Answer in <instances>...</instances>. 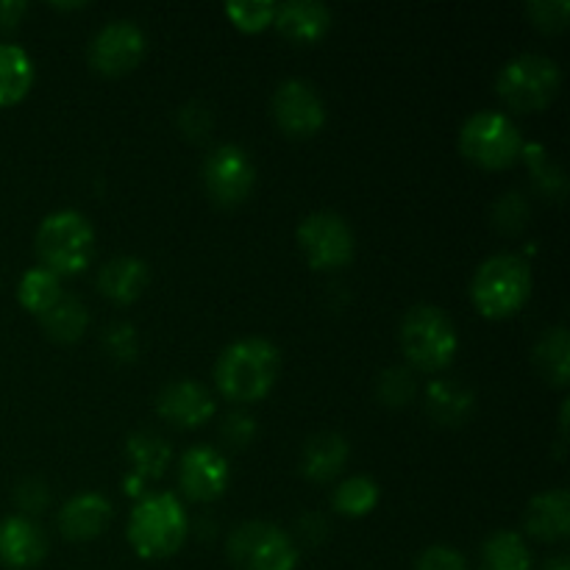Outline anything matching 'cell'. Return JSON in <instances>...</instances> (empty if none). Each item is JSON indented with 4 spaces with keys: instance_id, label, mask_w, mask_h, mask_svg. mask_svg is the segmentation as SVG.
I'll use <instances>...</instances> for the list:
<instances>
[{
    "instance_id": "obj_1",
    "label": "cell",
    "mask_w": 570,
    "mask_h": 570,
    "mask_svg": "<svg viewBox=\"0 0 570 570\" xmlns=\"http://www.w3.org/2000/svg\"><path fill=\"white\" fill-rule=\"evenodd\" d=\"M282 371V351L267 337L250 334L228 343L217 356L212 376L223 399L234 404H256L271 395Z\"/></svg>"
},
{
    "instance_id": "obj_2",
    "label": "cell",
    "mask_w": 570,
    "mask_h": 570,
    "mask_svg": "<svg viewBox=\"0 0 570 570\" xmlns=\"http://www.w3.org/2000/svg\"><path fill=\"white\" fill-rule=\"evenodd\" d=\"M189 538V515L176 493H145L134 501L126 540L139 560H170Z\"/></svg>"
},
{
    "instance_id": "obj_3",
    "label": "cell",
    "mask_w": 570,
    "mask_h": 570,
    "mask_svg": "<svg viewBox=\"0 0 570 570\" xmlns=\"http://www.w3.org/2000/svg\"><path fill=\"white\" fill-rule=\"evenodd\" d=\"M534 289L532 267L518 254H493L473 271L471 301L488 321L515 317Z\"/></svg>"
},
{
    "instance_id": "obj_4",
    "label": "cell",
    "mask_w": 570,
    "mask_h": 570,
    "mask_svg": "<svg viewBox=\"0 0 570 570\" xmlns=\"http://www.w3.org/2000/svg\"><path fill=\"white\" fill-rule=\"evenodd\" d=\"M33 254L59 278L78 276L95 259V226L78 209L50 212L33 234Z\"/></svg>"
},
{
    "instance_id": "obj_5",
    "label": "cell",
    "mask_w": 570,
    "mask_h": 570,
    "mask_svg": "<svg viewBox=\"0 0 570 570\" xmlns=\"http://www.w3.org/2000/svg\"><path fill=\"white\" fill-rule=\"evenodd\" d=\"M399 343L412 371L440 373L456 360L460 332L445 309L434 304H415L401 321Z\"/></svg>"
},
{
    "instance_id": "obj_6",
    "label": "cell",
    "mask_w": 570,
    "mask_h": 570,
    "mask_svg": "<svg viewBox=\"0 0 570 570\" xmlns=\"http://www.w3.org/2000/svg\"><path fill=\"white\" fill-rule=\"evenodd\" d=\"M460 154L482 170H507L521 159L523 134L507 111H473L460 128Z\"/></svg>"
},
{
    "instance_id": "obj_7",
    "label": "cell",
    "mask_w": 570,
    "mask_h": 570,
    "mask_svg": "<svg viewBox=\"0 0 570 570\" xmlns=\"http://www.w3.org/2000/svg\"><path fill=\"white\" fill-rule=\"evenodd\" d=\"M562 87V70L551 56L521 53L507 61L495 76V92L515 111H543L554 104Z\"/></svg>"
},
{
    "instance_id": "obj_8",
    "label": "cell",
    "mask_w": 570,
    "mask_h": 570,
    "mask_svg": "<svg viewBox=\"0 0 570 570\" xmlns=\"http://www.w3.org/2000/svg\"><path fill=\"white\" fill-rule=\"evenodd\" d=\"M234 570H298L301 549L293 534L267 521H245L226 538Z\"/></svg>"
},
{
    "instance_id": "obj_9",
    "label": "cell",
    "mask_w": 570,
    "mask_h": 570,
    "mask_svg": "<svg viewBox=\"0 0 570 570\" xmlns=\"http://www.w3.org/2000/svg\"><path fill=\"white\" fill-rule=\"evenodd\" d=\"M295 239L312 271H340L354 262L356 234L337 212H312L295 228Z\"/></svg>"
},
{
    "instance_id": "obj_10",
    "label": "cell",
    "mask_w": 570,
    "mask_h": 570,
    "mask_svg": "<svg viewBox=\"0 0 570 570\" xmlns=\"http://www.w3.org/2000/svg\"><path fill=\"white\" fill-rule=\"evenodd\" d=\"M256 161L243 145L223 142L206 154L204 167H200V181H204L206 195L215 206L223 209H234V206L245 204L250 193L256 189Z\"/></svg>"
},
{
    "instance_id": "obj_11",
    "label": "cell",
    "mask_w": 570,
    "mask_h": 570,
    "mask_svg": "<svg viewBox=\"0 0 570 570\" xmlns=\"http://www.w3.org/2000/svg\"><path fill=\"white\" fill-rule=\"evenodd\" d=\"M148 53V37H145L142 26L126 17L109 20L95 31L89 39L87 59L98 76L120 78L139 67V61Z\"/></svg>"
},
{
    "instance_id": "obj_12",
    "label": "cell",
    "mask_w": 570,
    "mask_h": 570,
    "mask_svg": "<svg viewBox=\"0 0 570 570\" xmlns=\"http://www.w3.org/2000/svg\"><path fill=\"white\" fill-rule=\"evenodd\" d=\"M271 115L278 131L289 139H309L326 126V104L315 83L306 78H287L276 87L271 98Z\"/></svg>"
},
{
    "instance_id": "obj_13",
    "label": "cell",
    "mask_w": 570,
    "mask_h": 570,
    "mask_svg": "<svg viewBox=\"0 0 570 570\" xmlns=\"http://www.w3.org/2000/svg\"><path fill=\"white\" fill-rule=\"evenodd\" d=\"M228 484H232V465L215 445L198 443L184 451L178 460V490L187 501L212 504L226 495Z\"/></svg>"
},
{
    "instance_id": "obj_14",
    "label": "cell",
    "mask_w": 570,
    "mask_h": 570,
    "mask_svg": "<svg viewBox=\"0 0 570 570\" xmlns=\"http://www.w3.org/2000/svg\"><path fill=\"white\" fill-rule=\"evenodd\" d=\"M215 395L195 379L167 382L156 395V415L176 429H200L215 417Z\"/></svg>"
},
{
    "instance_id": "obj_15",
    "label": "cell",
    "mask_w": 570,
    "mask_h": 570,
    "mask_svg": "<svg viewBox=\"0 0 570 570\" xmlns=\"http://www.w3.org/2000/svg\"><path fill=\"white\" fill-rule=\"evenodd\" d=\"M111 518H115L111 501L104 493L83 490V493H76L65 501L59 518H56V527H59L61 538L70 540V543H89L109 529Z\"/></svg>"
},
{
    "instance_id": "obj_16",
    "label": "cell",
    "mask_w": 570,
    "mask_h": 570,
    "mask_svg": "<svg viewBox=\"0 0 570 570\" xmlns=\"http://www.w3.org/2000/svg\"><path fill=\"white\" fill-rule=\"evenodd\" d=\"M48 557V534L33 518L6 515L0 521V562L11 570H31Z\"/></svg>"
},
{
    "instance_id": "obj_17",
    "label": "cell",
    "mask_w": 570,
    "mask_h": 570,
    "mask_svg": "<svg viewBox=\"0 0 570 570\" xmlns=\"http://www.w3.org/2000/svg\"><path fill=\"white\" fill-rule=\"evenodd\" d=\"M523 529L538 543H566L570 534V493L566 488L543 490L529 501Z\"/></svg>"
},
{
    "instance_id": "obj_18",
    "label": "cell",
    "mask_w": 570,
    "mask_h": 570,
    "mask_svg": "<svg viewBox=\"0 0 570 570\" xmlns=\"http://www.w3.org/2000/svg\"><path fill=\"white\" fill-rule=\"evenodd\" d=\"M148 284H150L148 262L131 254L111 256L109 262H104V265L98 267V276H95V287H98V293L117 306L134 304V301L148 289Z\"/></svg>"
},
{
    "instance_id": "obj_19",
    "label": "cell",
    "mask_w": 570,
    "mask_h": 570,
    "mask_svg": "<svg viewBox=\"0 0 570 570\" xmlns=\"http://www.w3.org/2000/svg\"><path fill=\"white\" fill-rule=\"evenodd\" d=\"M276 31L295 45H315L332 31V9L317 0H287L278 3Z\"/></svg>"
},
{
    "instance_id": "obj_20",
    "label": "cell",
    "mask_w": 570,
    "mask_h": 570,
    "mask_svg": "<svg viewBox=\"0 0 570 570\" xmlns=\"http://www.w3.org/2000/svg\"><path fill=\"white\" fill-rule=\"evenodd\" d=\"M351 456V443L340 432H321L309 438L301 451V476L315 484H326L343 473Z\"/></svg>"
},
{
    "instance_id": "obj_21",
    "label": "cell",
    "mask_w": 570,
    "mask_h": 570,
    "mask_svg": "<svg viewBox=\"0 0 570 570\" xmlns=\"http://www.w3.org/2000/svg\"><path fill=\"white\" fill-rule=\"evenodd\" d=\"M426 415L432 417L438 426L460 429L471 421L473 410H476V395L468 390L465 384L451 382V379H432L426 384Z\"/></svg>"
},
{
    "instance_id": "obj_22",
    "label": "cell",
    "mask_w": 570,
    "mask_h": 570,
    "mask_svg": "<svg viewBox=\"0 0 570 570\" xmlns=\"http://www.w3.org/2000/svg\"><path fill=\"white\" fill-rule=\"evenodd\" d=\"M37 81V67L22 45L0 42V109L17 106Z\"/></svg>"
},
{
    "instance_id": "obj_23",
    "label": "cell",
    "mask_w": 570,
    "mask_h": 570,
    "mask_svg": "<svg viewBox=\"0 0 570 570\" xmlns=\"http://www.w3.org/2000/svg\"><path fill=\"white\" fill-rule=\"evenodd\" d=\"M479 568L482 570H532V549L527 538L515 529H499L488 534L479 549Z\"/></svg>"
},
{
    "instance_id": "obj_24",
    "label": "cell",
    "mask_w": 570,
    "mask_h": 570,
    "mask_svg": "<svg viewBox=\"0 0 570 570\" xmlns=\"http://www.w3.org/2000/svg\"><path fill=\"white\" fill-rule=\"evenodd\" d=\"M126 456L131 462V476L139 482H154V479L165 476L167 465L173 460V449L165 438L156 432H134L126 440Z\"/></svg>"
},
{
    "instance_id": "obj_25",
    "label": "cell",
    "mask_w": 570,
    "mask_h": 570,
    "mask_svg": "<svg viewBox=\"0 0 570 570\" xmlns=\"http://www.w3.org/2000/svg\"><path fill=\"white\" fill-rule=\"evenodd\" d=\"M532 362L538 367L540 376L551 384V387H568L570 379V343H568V328L551 326L540 334L534 343Z\"/></svg>"
},
{
    "instance_id": "obj_26",
    "label": "cell",
    "mask_w": 570,
    "mask_h": 570,
    "mask_svg": "<svg viewBox=\"0 0 570 570\" xmlns=\"http://www.w3.org/2000/svg\"><path fill=\"white\" fill-rule=\"evenodd\" d=\"M39 323H42L45 334H48L53 343L72 345L87 334L89 312L87 306H83V301H78L76 295H61V298L39 317Z\"/></svg>"
},
{
    "instance_id": "obj_27",
    "label": "cell",
    "mask_w": 570,
    "mask_h": 570,
    "mask_svg": "<svg viewBox=\"0 0 570 570\" xmlns=\"http://www.w3.org/2000/svg\"><path fill=\"white\" fill-rule=\"evenodd\" d=\"M379 501H382V488H379L376 479L365 476V473L343 479L332 490V510L343 518H354V521L371 515Z\"/></svg>"
},
{
    "instance_id": "obj_28",
    "label": "cell",
    "mask_w": 570,
    "mask_h": 570,
    "mask_svg": "<svg viewBox=\"0 0 570 570\" xmlns=\"http://www.w3.org/2000/svg\"><path fill=\"white\" fill-rule=\"evenodd\" d=\"M61 295H65L61 293V278L42 265L28 267L20 276V284H17V301L33 317H42Z\"/></svg>"
},
{
    "instance_id": "obj_29",
    "label": "cell",
    "mask_w": 570,
    "mask_h": 570,
    "mask_svg": "<svg viewBox=\"0 0 570 570\" xmlns=\"http://www.w3.org/2000/svg\"><path fill=\"white\" fill-rule=\"evenodd\" d=\"M521 159H527V165H529V170H532V178H534V184H538L540 193L549 195V198H554V200L566 198V193H568L566 173H562V167L557 165L549 154H546L543 145L523 142Z\"/></svg>"
},
{
    "instance_id": "obj_30",
    "label": "cell",
    "mask_w": 570,
    "mask_h": 570,
    "mask_svg": "<svg viewBox=\"0 0 570 570\" xmlns=\"http://www.w3.org/2000/svg\"><path fill=\"white\" fill-rule=\"evenodd\" d=\"M417 395V379L410 365H393L384 367L376 379V399L379 404L390 406V410H401Z\"/></svg>"
},
{
    "instance_id": "obj_31",
    "label": "cell",
    "mask_w": 570,
    "mask_h": 570,
    "mask_svg": "<svg viewBox=\"0 0 570 570\" xmlns=\"http://www.w3.org/2000/svg\"><path fill=\"white\" fill-rule=\"evenodd\" d=\"M276 9L278 3L273 0H232L223 6L228 22L243 33H259L271 28L276 20Z\"/></svg>"
},
{
    "instance_id": "obj_32",
    "label": "cell",
    "mask_w": 570,
    "mask_h": 570,
    "mask_svg": "<svg viewBox=\"0 0 570 570\" xmlns=\"http://www.w3.org/2000/svg\"><path fill=\"white\" fill-rule=\"evenodd\" d=\"M100 345H104L106 356L111 362H117V365H131L139 354V334L128 321H115L100 334Z\"/></svg>"
},
{
    "instance_id": "obj_33",
    "label": "cell",
    "mask_w": 570,
    "mask_h": 570,
    "mask_svg": "<svg viewBox=\"0 0 570 570\" xmlns=\"http://www.w3.org/2000/svg\"><path fill=\"white\" fill-rule=\"evenodd\" d=\"M529 215V200L523 193H504L493 204V226L499 228L501 234H521L527 228Z\"/></svg>"
},
{
    "instance_id": "obj_34",
    "label": "cell",
    "mask_w": 570,
    "mask_h": 570,
    "mask_svg": "<svg viewBox=\"0 0 570 570\" xmlns=\"http://www.w3.org/2000/svg\"><path fill=\"white\" fill-rule=\"evenodd\" d=\"M527 14L540 31L560 33L568 28L570 0H534V3L527 6Z\"/></svg>"
},
{
    "instance_id": "obj_35",
    "label": "cell",
    "mask_w": 570,
    "mask_h": 570,
    "mask_svg": "<svg viewBox=\"0 0 570 570\" xmlns=\"http://www.w3.org/2000/svg\"><path fill=\"white\" fill-rule=\"evenodd\" d=\"M11 499H14L17 510H20V515H39V512L48 510L50 504V488L42 482V479L37 476H28L22 479V482H17L14 493H11Z\"/></svg>"
},
{
    "instance_id": "obj_36",
    "label": "cell",
    "mask_w": 570,
    "mask_h": 570,
    "mask_svg": "<svg viewBox=\"0 0 570 570\" xmlns=\"http://www.w3.org/2000/svg\"><path fill=\"white\" fill-rule=\"evenodd\" d=\"M256 434H259V426H256L254 415H248V412H232V415H226V421L220 426L223 443L232 451L248 449L256 440Z\"/></svg>"
},
{
    "instance_id": "obj_37",
    "label": "cell",
    "mask_w": 570,
    "mask_h": 570,
    "mask_svg": "<svg viewBox=\"0 0 570 570\" xmlns=\"http://www.w3.org/2000/svg\"><path fill=\"white\" fill-rule=\"evenodd\" d=\"M178 128H181L187 139H206L212 128H215V115L200 100H189V104L178 109Z\"/></svg>"
},
{
    "instance_id": "obj_38",
    "label": "cell",
    "mask_w": 570,
    "mask_h": 570,
    "mask_svg": "<svg viewBox=\"0 0 570 570\" xmlns=\"http://www.w3.org/2000/svg\"><path fill=\"white\" fill-rule=\"evenodd\" d=\"M415 570H473L460 549L454 546H429L417 554Z\"/></svg>"
},
{
    "instance_id": "obj_39",
    "label": "cell",
    "mask_w": 570,
    "mask_h": 570,
    "mask_svg": "<svg viewBox=\"0 0 570 570\" xmlns=\"http://www.w3.org/2000/svg\"><path fill=\"white\" fill-rule=\"evenodd\" d=\"M298 529H301V538L309 540V543H321V540L328 538V523L323 521L317 512H306V515L298 521Z\"/></svg>"
},
{
    "instance_id": "obj_40",
    "label": "cell",
    "mask_w": 570,
    "mask_h": 570,
    "mask_svg": "<svg viewBox=\"0 0 570 570\" xmlns=\"http://www.w3.org/2000/svg\"><path fill=\"white\" fill-rule=\"evenodd\" d=\"M28 14V3L22 0H0V28L11 31L22 22V17Z\"/></svg>"
},
{
    "instance_id": "obj_41",
    "label": "cell",
    "mask_w": 570,
    "mask_h": 570,
    "mask_svg": "<svg viewBox=\"0 0 570 570\" xmlns=\"http://www.w3.org/2000/svg\"><path fill=\"white\" fill-rule=\"evenodd\" d=\"M540 570H570V557L568 554H554L543 562Z\"/></svg>"
},
{
    "instance_id": "obj_42",
    "label": "cell",
    "mask_w": 570,
    "mask_h": 570,
    "mask_svg": "<svg viewBox=\"0 0 570 570\" xmlns=\"http://www.w3.org/2000/svg\"><path fill=\"white\" fill-rule=\"evenodd\" d=\"M50 9H56V11H78V9H87V3H50Z\"/></svg>"
}]
</instances>
